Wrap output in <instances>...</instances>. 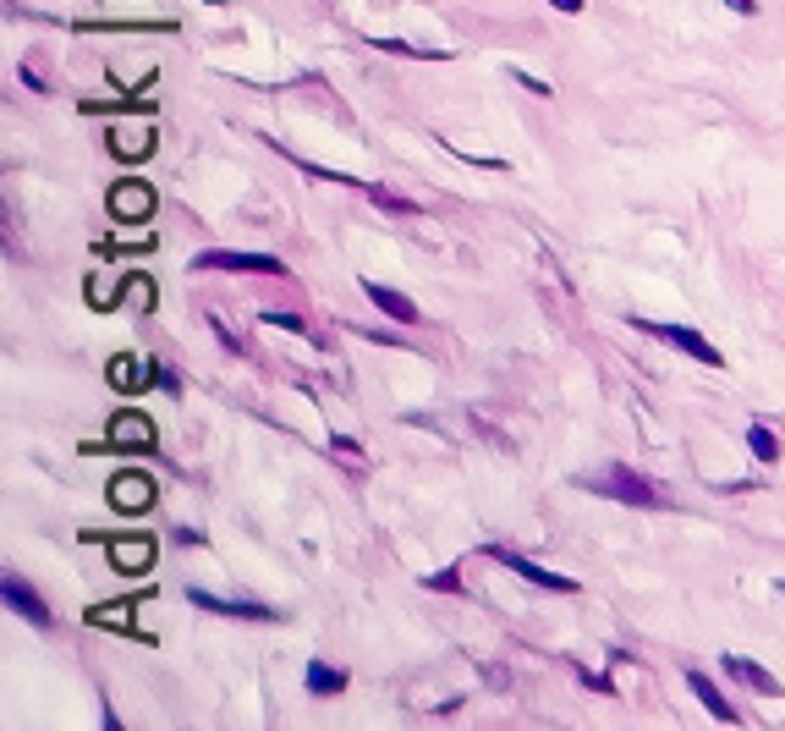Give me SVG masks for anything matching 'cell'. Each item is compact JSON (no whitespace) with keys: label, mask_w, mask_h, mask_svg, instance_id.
<instances>
[{"label":"cell","mask_w":785,"mask_h":731,"mask_svg":"<svg viewBox=\"0 0 785 731\" xmlns=\"http://www.w3.org/2000/svg\"><path fill=\"white\" fill-rule=\"evenodd\" d=\"M571 484H577V490H588V496L621 501V506H643V512H665V506H675L654 478H643V473H632V467H621V462H609V467H599V473H577Z\"/></svg>","instance_id":"obj_1"},{"label":"cell","mask_w":785,"mask_h":731,"mask_svg":"<svg viewBox=\"0 0 785 731\" xmlns=\"http://www.w3.org/2000/svg\"><path fill=\"white\" fill-rule=\"evenodd\" d=\"M643 336H654V342H670V347H681L686 358H697L704 369H725V352L704 336V331H692V324H648V319H632Z\"/></svg>","instance_id":"obj_2"},{"label":"cell","mask_w":785,"mask_h":731,"mask_svg":"<svg viewBox=\"0 0 785 731\" xmlns=\"http://www.w3.org/2000/svg\"><path fill=\"white\" fill-rule=\"evenodd\" d=\"M484 555L489 561H500L505 573H516V578H528L533 589H555V594H577V578H566V573H544L539 561H528L522 550H511V544H484Z\"/></svg>","instance_id":"obj_3"},{"label":"cell","mask_w":785,"mask_h":731,"mask_svg":"<svg viewBox=\"0 0 785 731\" xmlns=\"http://www.w3.org/2000/svg\"><path fill=\"white\" fill-rule=\"evenodd\" d=\"M193 270H231V275H286V265L275 254H226V248H204L193 254Z\"/></svg>","instance_id":"obj_4"},{"label":"cell","mask_w":785,"mask_h":731,"mask_svg":"<svg viewBox=\"0 0 785 731\" xmlns=\"http://www.w3.org/2000/svg\"><path fill=\"white\" fill-rule=\"evenodd\" d=\"M0 594H7V611L12 616H23L28 627H39V632H50V605L39 600V589L34 583H23V573H7V578H0Z\"/></svg>","instance_id":"obj_5"},{"label":"cell","mask_w":785,"mask_h":731,"mask_svg":"<svg viewBox=\"0 0 785 731\" xmlns=\"http://www.w3.org/2000/svg\"><path fill=\"white\" fill-rule=\"evenodd\" d=\"M193 611H209V616H231V621H281V611L270 605H258V600H220L209 589H188Z\"/></svg>","instance_id":"obj_6"},{"label":"cell","mask_w":785,"mask_h":731,"mask_svg":"<svg viewBox=\"0 0 785 731\" xmlns=\"http://www.w3.org/2000/svg\"><path fill=\"white\" fill-rule=\"evenodd\" d=\"M111 215L116 220H154V188L149 182H116L111 188Z\"/></svg>","instance_id":"obj_7"},{"label":"cell","mask_w":785,"mask_h":731,"mask_svg":"<svg viewBox=\"0 0 785 731\" xmlns=\"http://www.w3.org/2000/svg\"><path fill=\"white\" fill-rule=\"evenodd\" d=\"M111 506H116V512H143V506H154V478H149V473H116V478H111Z\"/></svg>","instance_id":"obj_8"},{"label":"cell","mask_w":785,"mask_h":731,"mask_svg":"<svg viewBox=\"0 0 785 731\" xmlns=\"http://www.w3.org/2000/svg\"><path fill=\"white\" fill-rule=\"evenodd\" d=\"M154 440L159 435H154V424L143 413H116L111 419V446L116 451H154Z\"/></svg>","instance_id":"obj_9"},{"label":"cell","mask_w":785,"mask_h":731,"mask_svg":"<svg viewBox=\"0 0 785 731\" xmlns=\"http://www.w3.org/2000/svg\"><path fill=\"white\" fill-rule=\"evenodd\" d=\"M363 297H369L379 313H390L396 324H417V303H412L407 292H396V286H385V281L369 275V281H363Z\"/></svg>","instance_id":"obj_10"},{"label":"cell","mask_w":785,"mask_h":731,"mask_svg":"<svg viewBox=\"0 0 785 731\" xmlns=\"http://www.w3.org/2000/svg\"><path fill=\"white\" fill-rule=\"evenodd\" d=\"M686 688H692V698L704 704L715 720H725V726H742V709H736V704H731V698H725V693H720V688H715L704 671H686Z\"/></svg>","instance_id":"obj_11"},{"label":"cell","mask_w":785,"mask_h":731,"mask_svg":"<svg viewBox=\"0 0 785 731\" xmlns=\"http://www.w3.org/2000/svg\"><path fill=\"white\" fill-rule=\"evenodd\" d=\"M720 666H725V677H736V682H742V688H752V693H785V688H780V677H774V671H763V666H758V661H747V655H725Z\"/></svg>","instance_id":"obj_12"},{"label":"cell","mask_w":785,"mask_h":731,"mask_svg":"<svg viewBox=\"0 0 785 731\" xmlns=\"http://www.w3.org/2000/svg\"><path fill=\"white\" fill-rule=\"evenodd\" d=\"M111 561L121 566V573H149V561H154V539H127V544H111Z\"/></svg>","instance_id":"obj_13"},{"label":"cell","mask_w":785,"mask_h":731,"mask_svg":"<svg viewBox=\"0 0 785 731\" xmlns=\"http://www.w3.org/2000/svg\"><path fill=\"white\" fill-rule=\"evenodd\" d=\"M111 149H116L121 159H138V154L154 149V132H149V127H116V132H111Z\"/></svg>","instance_id":"obj_14"},{"label":"cell","mask_w":785,"mask_h":731,"mask_svg":"<svg viewBox=\"0 0 785 731\" xmlns=\"http://www.w3.org/2000/svg\"><path fill=\"white\" fill-rule=\"evenodd\" d=\"M308 693L313 698H330V693H340L346 688V671H335V666H324V661H308Z\"/></svg>","instance_id":"obj_15"},{"label":"cell","mask_w":785,"mask_h":731,"mask_svg":"<svg viewBox=\"0 0 785 731\" xmlns=\"http://www.w3.org/2000/svg\"><path fill=\"white\" fill-rule=\"evenodd\" d=\"M374 50H385V55H417V61H451V50H440V44H412V39H369Z\"/></svg>","instance_id":"obj_16"},{"label":"cell","mask_w":785,"mask_h":731,"mask_svg":"<svg viewBox=\"0 0 785 731\" xmlns=\"http://www.w3.org/2000/svg\"><path fill=\"white\" fill-rule=\"evenodd\" d=\"M363 193H369L385 215H401V220H412V215H417V204H412V198H401V193H390V188H379V182H369Z\"/></svg>","instance_id":"obj_17"},{"label":"cell","mask_w":785,"mask_h":731,"mask_svg":"<svg viewBox=\"0 0 785 731\" xmlns=\"http://www.w3.org/2000/svg\"><path fill=\"white\" fill-rule=\"evenodd\" d=\"M747 451H752L758 462H780V435H774L769 424H752V429H747Z\"/></svg>","instance_id":"obj_18"},{"label":"cell","mask_w":785,"mask_h":731,"mask_svg":"<svg viewBox=\"0 0 785 731\" xmlns=\"http://www.w3.org/2000/svg\"><path fill=\"white\" fill-rule=\"evenodd\" d=\"M265 324H275V331H292V336L308 331V319H303V313H286V308H265Z\"/></svg>","instance_id":"obj_19"},{"label":"cell","mask_w":785,"mask_h":731,"mask_svg":"<svg viewBox=\"0 0 785 731\" xmlns=\"http://www.w3.org/2000/svg\"><path fill=\"white\" fill-rule=\"evenodd\" d=\"M423 589H434V594H462V578L446 566V573H423Z\"/></svg>","instance_id":"obj_20"},{"label":"cell","mask_w":785,"mask_h":731,"mask_svg":"<svg viewBox=\"0 0 785 731\" xmlns=\"http://www.w3.org/2000/svg\"><path fill=\"white\" fill-rule=\"evenodd\" d=\"M209 331H215V336H220V347H226V352H231V358H242V352H247V347H242V342H236V331H231V324H226V319H220V313H209Z\"/></svg>","instance_id":"obj_21"},{"label":"cell","mask_w":785,"mask_h":731,"mask_svg":"<svg viewBox=\"0 0 785 731\" xmlns=\"http://www.w3.org/2000/svg\"><path fill=\"white\" fill-rule=\"evenodd\" d=\"M511 77H516V89H528L533 100H550V94H555V89L544 84V77H533V72H522V66H511Z\"/></svg>","instance_id":"obj_22"},{"label":"cell","mask_w":785,"mask_h":731,"mask_svg":"<svg viewBox=\"0 0 785 731\" xmlns=\"http://www.w3.org/2000/svg\"><path fill=\"white\" fill-rule=\"evenodd\" d=\"M330 451H335V457H352V462L363 457V446H358L352 435H330Z\"/></svg>","instance_id":"obj_23"},{"label":"cell","mask_w":785,"mask_h":731,"mask_svg":"<svg viewBox=\"0 0 785 731\" xmlns=\"http://www.w3.org/2000/svg\"><path fill=\"white\" fill-rule=\"evenodd\" d=\"M17 84H23V89H34V94H50V84H44V77H39L34 66H17Z\"/></svg>","instance_id":"obj_24"},{"label":"cell","mask_w":785,"mask_h":731,"mask_svg":"<svg viewBox=\"0 0 785 731\" xmlns=\"http://www.w3.org/2000/svg\"><path fill=\"white\" fill-rule=\"evenodd\" d=\"M358 336H369V342H379V347H401V336H390V331H358Z\"/></svg>","instance_id":"obj_25"},{"label":"cell","mask_w":785,"mask_h":731,"mask_svg":"<svg viewBox=\"0 0 785 731\" xmlns=\"http://www.w3.org/2000/svg\"><path fill=\"white\" fill-rule=\"evenodd\" d=\"M725 7H731L736 17H752V12H758V0H725Z\"/></svg>","instance_id":"obj_26"},{"label":"cell","mask_w":785,"mask_h":731,"mask_svg":"<svg viewBox=\"0 0 785 731\" xmlns=\"http://www.w3.org/2000/svg\"><path fill=\"white\" fill-rule=\"evenodd\" d=\"M550 7H555V12H566V17H577V12H582V0H550Z\"/></svg>","instance_id":"obj_27"},{"label":"cell","mask_w":785,"mask_h":731,"mask_svg":"<svg viewBox=\"0 0 785 731\" xmlns=\"http://www.w3.org/2000/svg\"><path fill=\"white\" fill-rule=\"evenodd\" d=\"M204 7H226V0H204Z\"/></svg>","instance_id":"obj_28"}]
</instances>
